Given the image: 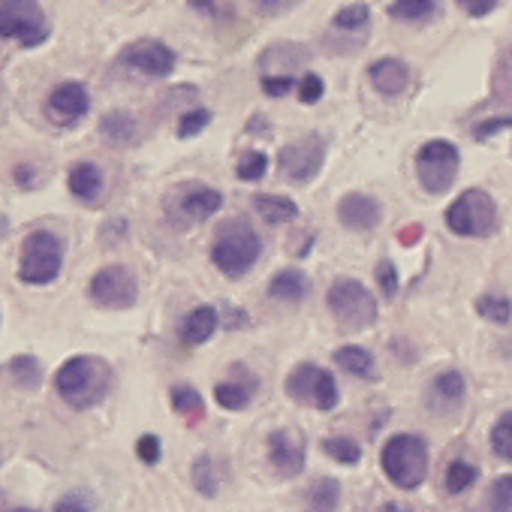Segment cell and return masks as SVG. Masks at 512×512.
<instances>
[{
  "label": "cell",
  "instance_id": "obj_1",
  "mask_svg": "<svg viewBox=\"0 0 512 512\" xmlns=\"http://www.w3.org/2000/svg\"><path fill=\"white\" fill-rule=\"evenodd\" d=\"M109 386H112V368L94 356H73L55 374L58 395L76 410H88L100 404L109 395Z\"/></svg>",
  "mask_w": 512,
  "mask_h": 512
},
{
  "label": "cell",
  "instance_id": "obj_2",
  "mask_svg": "<svg viewBox=\"0 0 512 512\" xmlns=\"http://www.w3.org/2000/svg\"><path fill=\"white\" fill-rule=\"evenodd\" d=\"M260 250H263L260 232H256L247 220L235 217L217 229V238L211 244V260L226 278H241L256 266Z\"/></svg>",
  "mask_w": 512,
  "mask_h": 512
},
{
  "label": "cell",
  "instance_id": "obj_3",
  "mask_svg": "<svg viewBox=\"0 0 512 512\" xmlns=\"http://www.w3.org/2000/svg\"><path fill=\"white\" fill-rule=\"evenodd\" d=\"M380 464L392 485L413 491L428 476V446L416 434H395L386 440L380 452Z\"/></svg>",
  "mask_w": 512,
  "mask_h": 512
},
{
  "label": "cell",
  "instance_id": "obj_4",
  "mask_svg": "<svg viewBox=\"0 0 512 512\" xmlns=\"http://www.w3.org/2000/svg\"><path fill=\"white\" fill-rule=\"evenodd\" d=\"M326 305L341 332H365L377 323V299L353 278H338L326 293Z\"/></svg>",
  "mask_w": 512,
  "mask_h": 512
},
{
  "label": "cell",
  "instance_id": "obj_5",
  "mask_svg": "<svg viewBox=\"0 0 512 512\" xmlns=\"http://www.w3.org/2000/svg\"><path fill=\"white\" fill-rule=\"evenodd\" d=\"M64 266V244L55 232L37 229L22 241V256H19V278L31 287L52 284L61 275Z\"/></svg>",
  "mask_w": 512,
  "mask_h": 512
},
{
  "label": "cell",
  "instance_id": "obj_6",
  "mask_svg": "<svg viewBox=\"0 0 512 512\" xmlns=\"http://www.w3.org/2000/svg\"><path fill=\"white\" fill-rule=\"evenodd\" d=\"M446 226L461 238H485L497 226V205L485 190L470 187L446 208Z\"/></svg>",
  "mask_w": 512,
  "mask_h": 512
},
{
  "label": "cell",
  "instance_id": "obj_7",
  "mask_svg": "<svg viewBox=\"0 0 512 512\" xmlns=\"http://www.w3.org/2000/svg\"><path fill=\"white\" fill-rule=\"evenodd\" d=\"M0 37L34 49L49 40V19L37 0H0Z\"/></svg>",
  "mask_w": 512,
  "mask_h": 512
},
{
  "label": "cell",
  "instance_id": "obj_8",
  "mask_svg": "<svg viewBox=\"0 0 512 512\" xmlns=\"http://www.w3.org/2000/svg\"><path fill=\"white\" fill-rule=\"evenodd\" d=\"M416 175L425 193L440 196L458 175V148L446 139H431L416 154Z\"/></svg>",
  "mask_w": 512,
  "mask_h": 512
},
{
  "label": "cell",
  "instance_id": "obj_9",
  "mask_svg": "<svg viewBox=\"0 0 512 512\" xmlns=\"http://www.w3.org/2000/svg\"><path fill=\"white\" fill-rule=\"evenodd\" d=\"M287 395L302 404V407H317V410H335L338 407V383L329 371L320 365H299L287 377Z\"/></svg>",
  "mask_w": 512,
  "mask_h": 512
},
{
  "label": "cell",
  "instance_id": "obj_10",
  "mask_svg": "<svg viewBox=\"0 0 512 512\" xmlns=\"http://www.w3.org/2000/svg\"><path fill=\"white\" fill-rule=\"evenodd\" d=\"M88 293L100 308H115L118 311V308H133L136 305L139 284H136V275L127 266H106L91 278Z\"/></svg>",
  "mask_w": 512,
  "mask_h": 512
},
{
  "label": "cell",
  "instance_id": "obj_11",
  "mask_svg": "<svg viewBox=\"0 0 512 512\" xmlns=\"http://www.w3.org/2000/svg\"><path fill=\"white\" fill-rule=\"evenodd\" d=\"M323 160H326V145L317 136H302L284 145L278 154L281 172L293 181H311L323 169Z\"/></svg>",
  "mask_w": 512,
  "mask_h": 512
},
{
  "label": "cell",
  "instance_id": "obj_12",
  "mask_svg": "<svg viewBox=\"0 0 512 512\" xmlns=\"http://www.w3.org/2000/svg\"><path fill=\"white\" fill-rule=\"evenodd\" d=\"M121 64L142 76L166 79L175 70V52L160 40H136L121 52Z\"/></svg>",
  "mask_w": 512,
  "mask_h": 512
},
{
  "label": "cell",
  "instance_id": "obj_13",
  "mask_svg": "<svg viewBox=\"0 0 512 512\" xmlns=\"http://www.w3.org/2000/svg\"><path fill=\"white\" fill-rule=\"evenodd\" d=\"M88 109H91V97H88L82 82H61L46 100L49 118L55 124H61V127H70V124L82 121L88 115Z\"/></svg>",
  "mask_w": 512,
  "mask_h": 512
},
{
  "label": "cell",
  "instance_id": "obj_14",
  "mask_svg": "<svg viewBox=\"0 0 512 512\" xmlns=\"http://www.w3.org/2000/svg\"><path fill=\"white\" fill-rule=\"evenodd\" d=\"M269 461L281 476H299L305 470V437L296 428H278L269 434Z\"/></svg>",
  "mask_w": 512,
  "mask_h": 512
},
{
  "label": "cell",
  "instance_id": "obj_15",
  "mask_svg": "<svg viewBox=\"0 0 512 512\" xmlns=\"http://www.w3.org/2000/svg\"><path fill=\"white\" fill-rule=\"evenodd\" d=\"M383 217V208L374 196H365V193H347L341 202H338V220L353 229V232H368L380 223Z\"/></svg>",
  "mask_w": 512,
  "mask_h": 512
},
{
  "label": "cell",
  "instance_id": "obj_16",
  "mask_svg": "<svg viewBox=\"0 0 512 512\" xmlns=\"http://www.w3.org/2000/svg\"><path fill=\"white\" fill-rule=\"evenodd\" d=\"M223 205V196L211 187H190L178 196L175 211L181 214V223H202L208 217H214Z\"/></svg>",
  "mask_w": 512,
  "mask_h": 512
},
{
  "label": "cell",
  "instance_id": "obj_17",
  "mask_svg": "<svg viewBox=\"0 0 512 512\" xmlns=\"http://www.w3.org/2000/svg\"><path fill=\"white\" fill-rule=\"evenodd\" d=\"M368 79L374 82V88H377L380 94L395 97V94H401V91L407 88V82H410V70H407V64H404V61H398V58H380V61H374V64H371Z\"/></svg>",
  "mask_w": 512,
  "mask_h": 512
},
{
  "label": "cell",
  "instance_id": "obj_18",
  "mask_svg": "<svg viewBox=\"0 0 512 512\" xmlns=\"http://www.w3.org/2000/svg\"><path fill=\"white\" fill-rule=\"evenodd\" d=\"M464 395H467V383H464V377L458 374V371H443V374H437L434 377V383H431V392H428V404L434 407V410H452V407H458L461 401H464Z\"/></svg>",
  "mask_w": 512,
  "mask_h": 512
},
{
  "label": "cell",
  "instance_id": "obj_19",
  "mask_svg": "<svg viewBox=\"0 0 512 512\" xmlns=\"http://www.w3.org/2000/svg\"><path fill=\"white\" fill-rule=\"evenodd\" d=\"M214 332H217V311H214L211 305L193 308V311L184 317V323H181V341H184L187 347L205 344Z\"/></svg>",
  "mask_w": 512,
  "mask_h": 512
},
{
  "label": "cell",
  "instance_id": "obj_20",
  "mask_svg": "<svg viewBox=\"0 0 512 512\" xmlns=\"http://www.w3.org/2000/svg\"><path fill=\"white\" fill-rule=\"evenodd\" d=\"M67 184L79 202H97L103 196V172L94 163H76L67 175Z\"/></svg>",
  "mask_w": 512,
  "mask_h": 512
},
{
  "label": "cell",
  "instance_id": "obj_21",
  "mask_svg": "<svg viewBox=\"0 0 512 512\" xmlns=\"http://www.w3.org/2000/svg\"><path fill=\"white\" fill-rule=\"evenodd\" d=\"M308 61V49L305 46H296V43H281V46H272L260 55V67L269 73V70H278V76H290L296 67H302Z\"/></svg>",
  "mask_w": 512,
  "mask_h": 512
},
{
  "label": "cell",
  "instance_id": "obj_22",
  "mask_svg": "<svg viewBox=\"0 0 512 512\" xmlns=\"http://www.w3.org/2000/svg\"><path fill=\"white\" fill-rule=\"evenodd\" d=\"M311 284H308V275L299 272V269H284L278 272L272 281H269V296L278 299V302H287V305H296L308 296Z\"/></svg>",
  "mask_w": 512,
  "mask_h": 512
},
{
  "label": "cell",
  "instance_id": "obj_23",
  "mask_svg": "<svg viewBox=\"0 0 512 512\" xmlns=\"http://www.w3.org/2000/svg\"><path fill=\"white\" fill-rule=\"evenodd\" d=\"M253 208L260 214L266 223L272 226H284V223H293L299 217V205L287 196H275V193H260L253 196Z\"/></svg>",
  "mask_w": 512,
  "mask_h": 512
},
{
  "label": "cell",
  "instance_id": "obj_24",
  "mask_svg": "<svg viewBox=\"0 0 512 512\" xmlns=\"http://www.w3.org/2000/svg\"><path fill=\"white\" fill-rule=\"evenodd\" d=\"M341 503V485L332 476H320L305 491V509L308 512H338Z\"/></svg>",
  "mask_w": 512,
  "mask_h": 512
},
{
  "label": "cell",
  "instance_id": "obj_25",
  "mask_svg": "<svg viewBox=\"0 0 512 512\" xmlns=\"http://www.w3.org/2000/svg\"><path fill=\"white\" fill-rule=\"evenodd\" d=\"M4 377H7L13 386H19V389L34 392V389H40V383H43V365H40V359H34V356H16V359H10V362L4 365Z\"/></svg>",
  "mask_w": 512,
  "mask_h": 512
},
{
  "label": "cell",
  "instance_id": "obj_26",
  "mask_svg": "<svg viewBox=\"0 0 512 512\" xmlns=\"http://www.w3.org/2000/svg\"><path fill=\"white\" fill-rule=\"evenodd\" d=\"M335 365L353 377L374 380V356L365 347H341L335 350Z\"/></svg>",
  "mask_w": 512,
  "mask_h": 512
},
{
  "label": "cell",
  "instance_id": "obj_27",
  "mask_svg": "<svg viewBox=\"0 0 512 512\" xmlns=\"http://www.w3.org/2000/svg\"><path fill=\"white\" fill-rule=\"evenodd\" d=\"M100 133L106 136V142H112V145H130L133 139H136V121H133V115H127V112H109L103 121H100Z\"/></svg>",
  "mask_w": 512,
  "mask_h": 512
},
{
  "label": "cell",
  "instance_id": "obj_28",
  "mask_svg": "<svg viewBox=\"0 0 512 512\" xmlns=\"http://www.w3.org/2000/svg\"><path fill=\"white\" fill-rule=\"evenodd\" d=\"M253 389L256 383H238V380H226V383H217L214 386V401L223 407V410H244L253 398Z\"/></svg>",
  "mask_w": 512,
  "mask_h": 512
},
{
  "label": "cell",
  "instance_id": "obj_29",
  "mask_svg": "<svg viewBox=\"0 0 512 512\" xmlns=\"http://www.w3.org/2000/svg\"><path fill=\"white\" fill-rule=\"evenodd\" d=\"M437 13V0H392L389 16L398 22H425Z\"/></svg>",
  "mask_w": 512,
  "mask_h": 512
},
{
  "label": "cell",
  "instance_id": "obj_30",
  "mask_svg": "<svg viewBox=\"0 0 512 512\" xmlns=\"http://www.w3.org/2000/svg\"><path fill=\"white\" fill-rule=\"evenodd\" d=\"M172 407L181 419H187L190 425L202 419L205 413V404H202V395L193 389V386H175L172 389Z\"/></svg>",
  "mask_w": 512,
  "mask_h": 512
},
{
  "label": "cell",
  "instance_id": "obj_31",
  "mask_svg": "<svg viewBox=\"0 0 512 512\" xmlns=\"http://www.w3.org/2000/svg\"><path fill=\"white\" fill-rule=\"evenodd\" d=\"M476 314L485 317L488 323L506 326L512 320V302L503 296H482V299H476Z\"/></svg>",
  "mask_w": 512,
  "mask_h": 512
},
{
  "label": "cell",
  "instance_id": "obj_32",
  "mask_svg": "<svg viewBox=\"0 0 512 512\" xmlns=\"http://www.w3.org/2000/svg\"><path fill=\"white\" fill-rule=\"evenodd\" d=\"M323 452L332 461H338V464H359V458H362L359 443L350 440V437H326L323 440Z\"/></svg>",
  "mask_w": 512,
  "mask_h": 512
},
{
  "label": "cell",
  "instance_id": "obj_33",
  "mask_svg": "<svg viewBox=\"0 0 512 512\" xmlns=\"http://www.w3.org/2000/svg\"><path fill=\"white\" fill-rule=\"evenodd\" d=\"M491 449L512 464V410H506L491 428Z\"/></svg>",
  "mask_w": 512,
  "mask_h": 512
},
{
  "label": "cell",
  "instance_id": "obj_34",
  "mask_svg": "<svg viewBox=\"0 0 512 512\" xmlns=\"http://www.w3.org/2000/svg\"><path fill=\"white\" fill-rule=\"evenodd\" d=\"M190 473H193V485H196V491L202 497H214L217 494V476H214V464H211L208 455H199L193 461V470Z\"/></svg>",
  "mask_w": 512,
  "mask_h": 512
},
{
  "label": "cell",
  "instance_id": "obj_35",
  "mask_svg": "<svg viewBox=\"0 0 512 512\" xmlns=\"http://www.w3.org/2000/svg\"><path fill=\"white\" fill-rule=\"evenodd\" d=\"M473 482H476V467H473V464H467V461H452V464L446 467V491H449V494H461V491H467Z\"/></svg>",
  "mask_w": 512,
  "mask_h": 512
},
{
  "label": "cell",
  "instance_id": "obj_36",
  "mask_svg": "<svg viewBox=\"0 0 512 512\" xmlns=\"http://www.w3.org/2000/svg\"><path fill=\"white\" fill-rule=\"evenodd\" d=\"M266 169H269V157H266L263 151H247V154L238 160L235 175H238L241 181H260V178L266 175Z\"/></svg>",
  "mask_w": 512,
  "mask_h": 512
},
{
  "label": "cell",
  "instance_id": "obj_37",
  "mask_svg": "<svg viewBox=\"0 0 512 512\" xmlns=\"http://www.w3.org/2000/svg\"><path fill=\"white\" fill-rule=\"evenodd\" d=\"M368 19H371V10H368L365 4H350V7H344L341 13H335L332 25H335L338 31H359V28L368 25Z\"/></svg>",
  "mask_w": 512,
  "mask_h": 512
},
{
  "label": "cell",
  "instance_id": "obj_38",
  "mask_svg": "<svg viewBox=\"0 0 512 512\" xmlns=\"http://www.w3.org/2000/svg\"><path fill=\"white\" fill-rule=\"evenodd\" d=\"M491 512H512V476H497L491 491H488Z\"/></svg>",
  "mask_w": 512,
  "mask_h": 512
},
{
  "label": "cell",
  "instance_id": "obj_39",
  "mask_svg": "<svg viewBox=\"0 0 512 512\" xmlns=\"http://www.w3.org/2000/svg\"><path fill=\"white\" fill-rule=\"evenodd\" d=\"M208 124H211V112H208V109H190V112H184L181 121H178V136H181V139L199 136Z\"/></svg>",
  "mask_w": 512,
  "mask_h": 512
},
{
  "label": "cell",
  "instance_id": "obj_40",
  "mask_svg": "<svg viewBox=\"0 0 512 512\" xmlns=\"http://www.w3.org/2000/svg\"><path fill=\"white\" fill-rule=\"evenodd\" d=\"M323 94H326V82L320 79V76H314V73H308L302 82H299V100L302 103H320L323 100Z\"/></svg>",
  "mask_w": 512,
  "mask_h": 512
},
{
  "label": "cell",
  "instance_id": "obj_41",
  "mask_svg": "<svg viewBox=\"0 0 512 512\" xmlns=\"http://www.w3.org/2000/svg\"><path fill=\"white\" fill-rule=\"evenodd\" d=\"M250 7L260 13V16H284V13H290V10H296L299 7V0H250Z\"/></svg>",
  "mask_w": 512,
  "mask_h": 512
},
{
  "label": "cell",
  "instance_id": "obj_42",
  "mask_svg": "<svg viewBox=\"0 0 512 512\" xmlns=\"http://www.w3.org/2000/svg\"><path fill=\"white\" fill-rule=\"evenodd\" d=\"M377 284H380V290H383L386 299H395V293H398V272H395L392 260H383L377 266Z\"/></svg>",
  "mask_w": 512,
  "mask_h": 512
},
{
  "label": "cell",
  "instance_id": "obj_43",
  "mask_svg": "<svg viewBox=\"0 0 512 512\" xmlns=\"http://www.w3.org/2000/svg\"><path fill=\"white\" fill-rule=\"evenodd\" d=\"M136 455H139L145 464H157V461H160V440H157L154 434L139 437V443H136Z\"/></svg>",
  "mask_w": 512,
  "mask_h": 512
},
{
  "label": "cell",
  "instance_id": "obj_44",
  "mask_svg": "<svg viewBox=\"0 0 512 512\" xmlns=\"http://www.w3.org/2000/svg\"><path fill=\"white\" fill-rule=\"evenodd\" d=\"M263 91L269 97H284L293 91V76H263Z\"/></svg>",
  "mask_w": 512,
  "mask_h": 512
},
{
  "label": "cell",
  "instance_id": "obj_45",
  "mask_svg": "<svg viewBox=\"0 0 512 512\" xmlns=\"http://www.w3.org/2000/svg\"><path fill=\"white\" fill-rule=\"evenodd\" d=\"M455 4H458L467 16L482 19V16H488V13L497 7V0H455Z\"/></svg>",
  "mask_w": 512,
  "mask_h": 512
},
{
  "label": "cell",
  "instance_id": "obj_46",
  "mask_svg": "<svg viewBox=\"0 0 512 512\" xmlns=\"http://www.w3.org/2000/svg\"><path fill=\"white\" fill-rule=\"evenodd\" d=\"M52 512H91V503L85 494H67L58 500V506Z\"/></svg>",
  "mask_w": 512,
  "mask_h": 512
},
{
  "label": "cell",
  "instance_id": "obj_47",
  "mask_svg": "<svg viewBox=\"0 0 512 512\" xmlns=\"http://www.w3.org/2000/svg\"><path fill=\"white\" fill-rule=\"evenodd\" d=\"M503 127H512V118H491V121H485V124L476 127V139H488L491 133H497Z\"/></svg>",
  "mask_w": 512,
  "mask_h": 512
},
{
  "label": "cell",
  "instance_id": "obj_48",
  "mask_svg": "<svg viewBox=\"0 0 512 512\" xmlns=\"http://www.w3.org/2000/svg\"><path fill=\"white\" fill-rule=\"evenodd\" d=\"M187 4H190L196 13H205V16H214V13H217V4H214V0H187Z\"/></svg>",
  "mask_w": 512,
  "mask_h": 512
},
{
  "label": "cell",
  "instance_id": "obj_49",
  "mask_svg": "<svg viewBox=\"0 0 512 512\" xmlns=\"http://www.w3.org/2000/svg\"><path fill=\"white\" fill-rule=\"evenodd\" d=\"M419 232H422L419 226H410V229H401V235H398V238H401V244H413V241L419 238Z\"/></svg>",
  "mask_w": 512,
  "mask_h": 512
},
{
  "label": "cell",
  "instance_id": "obj_50",
  "mask_svg": "<svg viewBox=\"0 0 512 512\" xmlns=\"http://www.w3.org/2000/svg\"><path fill=\"white\" fill-rule=\"evenodd\" d=\"M380 512H410L407 506H401V503H383L380 506Z\"/></svg>",
  "mask_w": 512,
  "mask_h": 512
}]
</instances>
